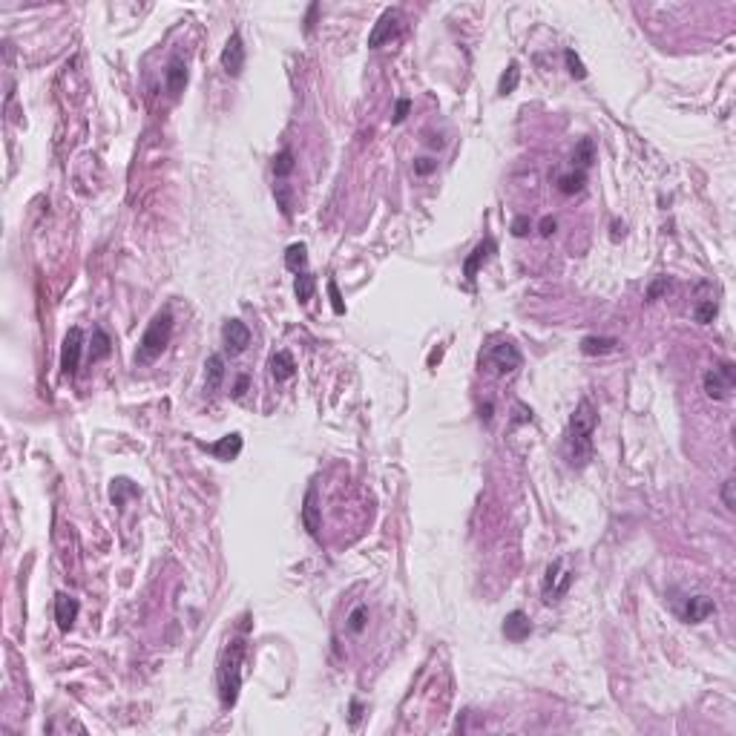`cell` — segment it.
Returning <instances> with one entry per match:
<instances>
[{"instance_id": "cell-1", "label": "cell", "mask_w": 736, "mask_h": 736, "mask_svg": "<svg viewBox=\"0 0 736 736\" xmlns=\"http://www.w3.org/2000/svg\"><path fill=\"white\" fill-rule=\"evenodd\" d=\"M598 414L593 409L590 400H581L578 409L570 417L567 426V437H564V449H567V460L572 466H584V463L593 457V432H595Z\"/></svg>"}, {"instance_id": "cell-2", "label": "cell", "mask_w": 736, "mask_h": 736, "mask_svg": "<svg viewBox=\"0 0 736 736\" xmlns=\"http://www.w3.org/2000/svg\"><path fill=\"white\" fill-rule=\"evenodd\" d=\"M242 658H245V642L234 638L219 662V699L225 708H234L239 699V687H242Z\"/></svg>"}, {"instance_id": "cell-3", "label": "cell", "mask_w": 736, "mask_h": 736, "mask_svg": "<svg viewBox=\"0 0 736 736\" xmlns=\"http://www.w3.org/2000/svg\"><path fill=\"white\" fill-rule=\"evenodd\" d=\"M170 337H173V317H170V311H161V314L152 317V322L147 325V331H144V337L139 342V354H135V362L144 365V362H152L156 357H161V351L167 348Z\"/></svg>"}, {"instance_id": "cell-4", "label": "cell", "mask_w": 736, "mask_h": 736, "mask_svg": "<svg viewBox=\"0 0 736 736\" xmlns=\"http://www.w3.org/2000/svg\"><path fill=\"white\" fill-rule=\"evenodd\" d=\"M702 383H705V394L710 400H725L733 392V385H736V368H733V362H722L719 368H710V371H705Z\"/></svg>"}, {"instance_id": "cell-5", "label": "cell", "mask_w": 736, "mask_h": 736, "mask_svg": "<svg viewBox=\"0 0 736 736\" xmlns=\"http://www.w3.org/2000/svg\"><path fill=\"white\" fill-rule=\"evenodd\" d=\"M81 351H84V331L81 328H72L64 340V348H61V368L67 377H75L78 374V365H81Z\"/></svg>"}, {"instance_id": "cell-6", "label": "cell", "mask_w": 736, "mask_h": 736, "mask_svg": "<svg viewBox=\"0 0 736 736\" xmlns=\"http://www.w3.org/2000/svg\"><path fill=\"white\" fill-rule=\"evenodd\" d=\"M561 567H564V561H552L550 564V570H547V578H544V602L547 604H552V602H558L561 595L567 593V587H570V581H572V572H561Z\"/></svg>"}, {"instance_id": "cell-7", "label": "cell", "mask_w": 736, "mask_h": 736, "mask_svg": "<svg viewBox=\"0 0 736 736\" xmlns=\"http://www.w3.org/2000/svg\"><path fill=\"white\" fill-rule=\"evenodd\" d=\"M222 69L230 75V78H239L242 69H245V44H242L239 32L230 35L225 49H222Z\"/></svg>"}, {"instance_id": "cell-8", "label": "cell", "mask_w": 736, "mask_h": 736, "mask_svg": "<svg viewBox=\"0 0 736 736\" xmlns=\"http://www.w3.org/2000/svg\"><path fill=\"white\" fill-rule=\"evenodd\" d=\"M400 32V12L397 9H389V12H383V17L377 21V26L371 29V35H368V46L371 49H380L385 41H392V37Z\"/></svg>"}, {"instance_id": "cell-9", "label": "cell", "mask_w": 736, "mask_h": 736, "mask_svg": "<svg viewBox=\"0 0 736 736\" xmlns=\"http://www.w3.org/2000/svg\"><path fill=\"white\" fill-rule=\"evenodd\" d=\"M222 340H225V348L230 354H242L250 345V328L242 319H227L222 325Z\"/></svg>"}, {"instance_id": "cell-10", "label": "cell", "mask_w": 736, "mask_h": 736, "mask_svg": "<svg viewBox=\"0 0 736 736\" xmlns=\"http://www.w3.org/2000/svg\"><path fill=\"white\" fill-rule=\"evenodd\" d=\"M495 250H498V245H495V239H492V236H487L483 242H477V245H475V250H472V254L466 256V262H463V277H466L469 282H475L477 270H480L483 265H487V262L492 259V254H495Z\"/></svg>"}, {"instance_id": "cell-11", "label": "cell", "mask_w": 736, "mask_h": 736, "mask_svg": "<svg viewBox=\"0 0 736 736\" xmlns=\"http://www.w3.org/2000/svg\"><path fill=\"white\" fill-rule=\"evenodd\" d=\"M492 365H495V371L498 374H512L520 368V351L512 345V342H500L492 348V354H489Z\"/></svg>"}, {"instance_id": "cell-12", "label": "cell", "mask_w": 736, "mask_h": 736, "mask_svg": "<svg viewBox=\"0 0 736 736\" xmlns=\"http://www.w3.org/2000/svg\"><path fill=\"white\" fill-rule=\"evenodd\" d=\"M503 636L509 638V642H524L532 633V624H529V615L520 613V610H512L507 618H503Z\"/></svg>"}, {"instance_id": "cell-13", "label": "cell", "mask_w": 736, "mask_h": 736, "mask_svg": "<svg viewBox=\"0 0 736 736\" xmlns=\"http://www.w3.org/2000/svg\"><path fill=\"white\" fill-rule=\"evenodd\" d=\"M75 618H78V602H75L72 595H67V593H58L55 595V622H58V627H61L64 633L72 630Z\"/></svg>"}, {"instance_id": "cell-14", "label": "cell", "mask_w": 736, "mask_h": 736, "mask_svg": "<svg viewBox=\"0 0 736 736\" xmlns=\"http://www.w3.org/2000/svg\"><path fill=\"white\" fill-rule=\"evenodd\" d=\"M302 524H305V529L311 532L314 538H319L322 515H319V498H317V487H311V489L305 492V503H302Z\"/></svg>"}, {"instance_id": "cell-15", "label": "cell", "mask_w": 736, "mask_h": 736, "mask_svg": "<svg viewBox=\"0 0 736 736\" xmlns=\"http://www.w3.org/2000/svg\"><path fill=\"white\" fill-rule=\"evenodd\" d=\"M713 613H716V604H713V598H708V595H693V598H687V604L682 610L685 622H690V624L705 622V618L713 615Z\"/></svg>"}, {"instance_id": "cell-16", "label": "cell", "mask_w": 736, "mask_h": 736, "mask_svg": "<svg viewBox=\"0 0 736 736\" xmlns=\"http://www.w3.org/2000/svg\"><path fill=\"white\" fill-rule=\"evenodd\" d=\"M164 81H167V92L173 95V98L184 92V87H187V67H184L182 58H173V61L167 64Z\"/></svg>"}, {"instance_id": "cell-17", "label": "cell", "mask_w": 736, "mask_h": 736, "mask_svg": "<svg viewBox=\"0 0 736 736\" xmlns=\"http://www.w3.org/2000/svg\"><path fill=\"white\" fill-rule=\"evenodd\" d=\"M270 374H274L277 383H285L297 374V362L294 357H290V351H277L274 357H270Z\"/></svg>"}, {"instance_id": "cell-18", "label": "cell", "mask_w": 736, "mask_h": 736, "mask_svg": "<svg viewBox=\"0 0 736 736\" xmlns=\"http://www.w3.org/2000/svg\"><path fill=\"white\" fill-rule=\"evenodd\" d=\"M210 452L219 460H236L242 452V435H225L219 443H213Z\"/></svg>"}, {"instance_id": "cell-19", "label": "cell", "mask_w": 736, "mask_h": 736, "mask_svg": "<svg viewBox=\"0 0 736 736\" xmlns=\"http://www.w3.org/2000/svg\"><path fill=\"white\" fill-rule=\"evenodd\" d=\"M587 184V173L584 170H570V173H561L558 176V190L564 193V196H575L581 193Z\"/></svg>"}, {"instance_id": "cell-20", "label": "cell", "mask_w": 736, "mask_h": 736, "mask_svg": "<svg viewBox=\"0 0 736 736\" xmlns=\"http://www.w3.org/2000/svg\"><path fill=\"white\" fill-rule=\"evenodd\" d=\"M615 345H618L615 337H584L581 340V354H587V357L610 354V351H615Z\"/></svg>"}, {"instance_id": "cell-21", "label": "cell", "mask_w": 736, "mask_h": 736, "mask_svg": "<svg viewBox=\"0 0 736 736\" xmlns=\"http://www.w3.org/2000/svg\"><path fill=\"white\" fill-rule=\"evenodd\" d=\"M204 368H207L204 389H207V392H216L219 385H222V380H225V360H222V354H213V357H207Z\"/></svg>"}, {"instance_id": "cell-22", "label": "cell", "mask_w": 736, "mask_h": 736, "mask_svg": "<svg viewBox=\"0 0 736 736\" xmlns=\"http://www.w3.org/2000/svg\"><path fill=\"white\" fill-rule=\"evenodd\" d=\"M305 265H308V247H305L302 242L290 245V247H288V254H285V268H288V270H294V274H302Z\"/></svg>"}, {"instance_id": "cell-23", "label": "cell", "mask_w": 736, "mask_h": 736, "mask_svg": "<svg viewBox=\"0 0 736 736\" xmlns=\"http://www.w3.org/2000/svg\"><path fill=\"white\" fill-rule=\"evenodd\" d=\"M314 288H317V279H314V274H308V270H302V274L297 277V282H294V294H297V299L305 305L308 299L314 297Z\"/></svg>"}, {"instance_id": "cell-24", "label": "cell", "mask_w": 736, "mask_h": 736, "mask_svg": "<svg viewBox=\"0 0 736 736\" xmlns=\"http://www.w3.org/2000/svg\"><path fill=\"white\" fill-rule=\"evenodd\" d=\"M294 167H297V159H294V152H290V150H282V152L274 156V176L277 179H288L290 173H294Z\"/></svg>"}, {"instance_id": "cell-25", "label": "cell", "mask_w": 736, "mask_h": 736, "mask_svg": "<svg viewBox=\"0 0 736 736\" xmlns=\"http://www.w3.org/2000/svg\"><path fill=\"white\" fill-rule=\"evenodd\" d=\"M518 81H520V67H518V61H512V64L507 67V72L500 75L498 92H500V95H512V92H515V87H518Z\"/></svg>"}, {"instance_id": "cell-26", "label": "cell", "mask_w": 736, "mask_h": 736, "mask_svg": "<svg viewBox=\"0 0 736 736\" xmlns=\"http://www.w3.org/2000/svg\"><path fill=\"white\" fill-rule=\"evenodd\" d=\"M109 354V337L101 328H95L92 331V345H89V360H104Z\"/></svg>"}, {"instance_id": "cell-27", "label": "cell", "mask_w": 736, "mask_h": 736, "mask_svg": "<svg viewBox=\"0 0 736 736\" xmlns=\"http://www.w3.org/2000/svg\"><path fill=\"white\" fill-rule=\"evenodd\" d=\"M593 152H595L593 139H581V144L575 147V156H572V161L578 164V170H587L593 164Z\"/></svg>"}, {"instance_id": "cell-28", "label": "cell", "mask_w": 736, "mask_h": 736, "mask_svg": "<svg viewBox=\"0 0 736 736\" xmlns=\"http://www.w3.org/2000/svg\"><path fill=\"white\" fill-rule=\"evenodd\" d=\"M693 319L699 322V325L713 322V319H716V302H713V299H702L699 305L693 308Z\"/></svg>"}, {"instance_id": "cell-29", "label": "cell", "mask_w": 736, "mask_h": 736, "mask_svg": "<svg viewBox=\"0 0 736 736\" xmlns=\"http://www.w3.org/2000/svg\"><path fill=\"white\" fill-rule=\"evenodd\" d=\"M365 624H368V607L360 604V607L351 610V615H348V630H351V633H362Z\"/></svg>"}, {"instance_id": "cell-30", "label": "cell", "mask_w": 736, "mask_h": 736, "mask_svg": "<svg viewBox=\"0 0 736 736\" xmlns=\"http://www.w3.org/2000/svg\"><path fill=\"white\" fill-rule=\"evenodd\" d=\"M564 61H567V67H570V75L575 81H584L587 78V69H584V64H581V58L572 52V49H567L564 52Z\"/></svg>"}, {"instance_id": "cell-31", "label": "cell", "mask_w": 736, "mask_h": 736, "mask_svg": "<svg viewBox=\"0 0 736 736\" xmlns=\"http://www.w3.org/2000/svg\"><path fill=\"white\" fill-rule=\"evenodd\" d=\"M274 196H277V204L282 207L285 216H290V207H294V202H290V187L288 184H277L274 187Z\"/></svg>"}, {"instance_id": "cell-32", "label": "cell", "mask_w": 736, "mask_h": 736, "mask_svg": "<svg viewBox=\"0 0 736 736\" xmlns=\"http://www.w3.org/2000/svg\"><path fill=\"white\" fill-rule=\"evenodd\" d=\"M509 230H512V236H518V239H520V236H527L529 230H532V222H529V216H515Z\"/></svg>"}, {"instance_id": "cell-33", "label": "cell", "mask_w": 736, "mask_h": 736, "mask_svg": "<svg viewBox=\"0 0 736 736\" xmlns=\"http://www.w3.org/2000/svg\"><path fill=\"white\" fill-rule=\"evenodd\" d=\"M665 290H670V279H667V277H658V279H656V282L647 288V299H650V302H653V299H658V297L665 294Z\"/></svg>"}, {"instance_id": "cell-34", "label": "cell", "mask_w": 736, "mask_h": 736, "mask_svg": "<svg viewBox=\"0 0 736 736\" xmlns=\"http://www.w3.org/2000/svg\"><path fill=\"white\" fill-rule=\"evenodd\" d=\"M733 487H736V480L733 477H728L725 483H722V503L728 509H736V498H733Z\"/></svg>"}, {"instance_id": "cell-35", "label": "cell", "mask_w": 736, "mask_h": 736, "mask_svg": "<svg viewBox=\"0 0 736 736\" xmlns=\"http://www.w3.org/2000/svg\"><path fill=\"white\" fill-rule=\"evenodd\" d=\"M409 112H412V101H409V98H400V101H397V107H394L392 121H394V124H403V121H405V115H409Z\"/></svg>"}, {"instance_id": "cell-36", "label": "cell", "mask_w": 736, "mask_h": 736, "mask_svg": "<svg viewBox=\"0 0 736 736\" xmlns=\"http://www.w3.org/2000/svg\"><path fill=\"white\" fill-rule=\"evenodd\" d=\"M328 294H331V308H334V314H345V305H342V297H340V290H337V282H334V279L328 282Z\"/></svg>"}, {"instance_id": "cell-37", "label": "cell", "mask_w": 736, "mask_h": 736, "mask_svg": "<svg viewBox=\"0 0 736 736\" xmlns=\"http://www.w3.org/2000/svg\"><path fill=\"white\" fill-rule=\"evenodd\" d=\"M435 170H437V161L435 159H417L414 161V173H417V176H432Z\"/></svg>"}, {"instance_id": "cell-38", "label": "cell", "mask_w": 736, "mask_h": 736, "mask_svg": "<svg viewBox=\"0 0 736 736\" xmlns=\"http://www.w3.org/2000/svg\"><path fill=\"white\" fill-rule=\"evenodd\" d=\"M555 227H558V222H555L552 216H544V219H541V225H538L541 236H552V234H555Z\"/></svg>"}, {"instance_id": "cell-39", "label": "cell", "mask_w": 736, "mask_h": 736, "mask_svg": "<svg viewBox=\"0 0 736 736\" xmlns=\"http://www.w3.org/2000/svg\"><path fill=\"white\" fill-rule=\"evenodd\" d=\"M247 383H250V380H247V374H242V377L236 380V389H234V397H236V400H239V397L247 392Z\"/></svg>"}, {"instance_id": "cell-40", "label": "cell", "mask_w": 736, "mask_h": 736, "mask_svg": "<svg viewBox=\"0 0 736 736\" xmlns=\"http://www.w3.org/2000/svg\"><path fill=\"white\" fill-rule=\"evenodd\" d=\"M480 420H487V423L492 420V403H487V405L480 409Z\"/></svg>"}, {"instance_id": "cell-41", "label": "cell", "mask_w": 736, "mask_h": 736, "mask_svg": "<svg viewBox=\"0 0 736 736\" xmlns=\"http://www.w3.org/2000/svg\"><path fill=\"white\" fill-rule=\"evenodd\" d=\"M351 710H354V713H351V722H354V725H357V719H360V705H357V702H354V705H351Z\"/></svg>"}]
</instances>
